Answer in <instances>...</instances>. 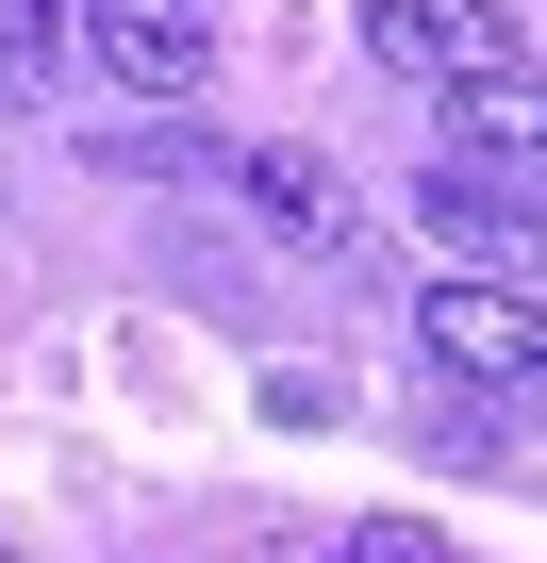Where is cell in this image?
I'll list each match as a JSON object with an SVG mask.
<instances>
[{"instance_id":"cell-1","label":"cell","mask_w":547,"mask_h":563,"mask_svg":"<svg viewBox=\"0 0 547 563\" xmlns=\"http://www.w3.org/2000/svg\"><path fill=\"white\" fill-rule=\"evenodd\" d=\"M67 51L133 100H199L216 84V0H67Z\"/></svg>"},{"instance_id":"cell-2","label":"cell","mask_w":547,"mask_h":563,"mask_svg":"<svg viewBox=\"0 0 547 563\" xmlns=\"http://www.w3.org/2000/svg\"><path fill=\"white\" fill-rule=\"evenodd\" d=\"M216 183L283 232V249H316V265H349L365 249V199H349V166L332 150H299V133H249V150H216Z\"/></svg>"},{"instance_id":"cell-3","label":"cell","mask_w":547,"mask_h":563,"mask_svg":"<svg viewBox=\"0 0 547 563\" xmlns=\"http://www.w3.org/2000/svg\"><path fill=\"white\" fill-rule=\"evenodd\" d=\"M415 349H431L448 382H530V365H547L530 299H514V282H481V265H448L431 299H415Z\"/></svg>"},{"instance_id":"cell-4","label":"cell","mask_w":547,"mask_h":563,"mask_svg":"<svg viewBox=\"0 0 547 563\" xmlns=\"http://www.w3.org/2000/svg\"><path fill=\"white\" fill-rule=\"evenodd\" d=\"M431 100H448V150H530V34L497 18L464 67H431Z\"/></svg>"},{"instance_id":"cell-5","label":"cell","mask_w":547,"mask_h":563,"mask_svg":"<svg viewBox=\"0 0 547 563\" xmlns=\"http://www.w3.org/2000/svg\"><path fill=\"white\" fill-rule=\"evenodd\" d=\"M481 34H497V0H365V51H382V67H415V84H431V67H464Z\"/></svg>"},{"instance_id":"cell-6","label":"cell","mask_w":547,"mask_h":563,"mask_svg":"<svg viewBox=\"0 0 547 563\" xmlns=\"http://www.w3.org/2000/svg\"><path fill=\"white\" fill-rule=\"evenodd\" d=\"M67 84V0H0V117H34Z\"/></svg>"},{"instance_id":"cell-7","label":"cell","mask_w":547,"mask_h":563,"mask_svg":"<svg viewBox=\"0 0 547 563\" xmlns=\"http://www.w3.org/2000/svg\"><path fill=\"white\" fill-rule=\"evenodd\" d=\"M349 563H448V547H431V530H365Z\"/></svg>"},{"instance_id":"cell-8","label":"cell","mask_w":547,"mask_h":563,"mask_svg":"<svg viewBox=\"0 0 547 563\" xmlns=\"http://www.w3.org/2000/svg\"><path fill=\"white\" fill-rule=\"evenodd\" d=\"M0 563H18V547H0Z\"/></svg>"}]
</instances>
